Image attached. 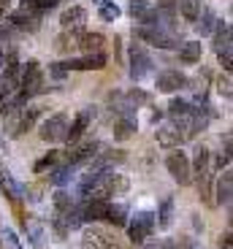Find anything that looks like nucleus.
Returning <instances> with one entry per match:
<instances>
[{
  "mask_svg": "<svg viewBox=\"0 0 233 249\" xmlns=\"http://www.w3.org/2000/svg\"><path fill=\"white\" fill-rule=\"evenodd\" d=\"M0 187H3V193H6L11 200H19V198H22V187L14 181L11 171H8L3 162H0Z\"/></svg>",
  "mask_w": 233,
  "mask_h": 249,
  "instance_id": "obj_21",
  "label": "nucleus"
},
{
  "mask_svg": "<svg viewBox=\"0 0 233 249\" xmlns=\"http://www.w3.org/2000/svg\"><path fill=\"white\" fill-rule=\"evenodd\" d=\"M84 22H87V8H82V6H71L68 11L60 14L63 30H82Z\"/></svg>",
  "mask_w": 233,
  "mask_h": 249,
  "instance_id": "obj_14",
  "label": "nucleus"
},
{
  "mask_svg": "<svg viewBox=\"0 0 233 249\" xmlns=\"http://www.w3.org/2000/svg\"><path fill=\"white\" fill-rule=\"evenodd\" d=\"M22 68V73H19V95L22 98H33V95H41L44 92V68L38 65L36 60H27L19 65Z\"/></svg>",
  "mask_w": 233,
  "mask_h": 249,
  "instance_id": "obj_1",
  "label": "nucleus"
},
{
  "mask_svg": "<svg viewBox=\"0 0 233 249\" xmlns=\"http://www.w3.org/2000/svg\"><path fill=\"white\" fill-rule=\"evenodd\" d=\"M92 119H95V108H82L79 117L68 124V136H65V141H68V143H79V141H82V136L87 133V127H90Z\"/></svg>",
  "mask_w": 233,
  "mask_h": 249,
  "instance_id": "obj_13",
  "label": "nucleus"
},
{
  "mask_svg": "<svg viewBox=\"0 0 233 249\" xmlns=\"http://www.w3.org/2000/svg\"><path fill=\"white\" fill-rule=\"evenodd\" d=\"M3 236H6V241H8V247H11V249H22V244H19L17 233H14L11 228H6V231H3Z\"/></svg>",
  "mask_w": 233,
  "mask_h": 249,
  "instance_id": "obj_39",
  "label": "nucleus"
},
{
  "mask_svg": "<svg viewBox=\"0 0 233 249\" xmlns=\"http://www.w3.org/2000/svg\"><path fill=\"white\" fill-rule=\"evenodd\" d=\"M95 3H106V0H95Z\"/></svg>",
  "mask_w": 233,
  "mask_h": 249,
  "instance_id": "obj_43",
  "label": "nucleus"
},
{
  "mask_svg": "<svg viewBox=\"0 0 233 249\" xmlns=\"http://www.w3.org/2000/svg\"><path fill=\"white\" fill-rule=\"evenodd\" d=\"M220 249H231V231H228L225 236L220 238Z\"/></svg>",
  "mask_w": 233,
  "mask_h": 249,
  "instance_id": "obj_40",
  "label": "nucleus"
},
{
  "mask_svg": "<svg viewBox=\"0 0 233 249\" xmlns=\"http://www.w3.org/2000/svg\"><path fill=\"white\" fill-rule=\"evenodd\" d=\"M155 138H158V143H160V146H165V149H177V146H182V143H184L182 124H179L177 119L158 124V133H155Z\"/></svg>",
  "mask_w": 233,
  "mask_h": 249,
  "instance_id": "obj_9",
  "label": "nucleus"
},
{
  "mask_svg": "<svg viewBox=\"0 0 233 249\" xmlns=\"http://www.w3.org/2000/svg\"><path fill=\"white\" fill-rule=\"evenodd\" d=\"M65 71H103L106 68V54H82V57H68L63 62Z\"/></svg>",
  "mask_w": 233,
  "mask_h": 249,
  "instance_id": "obj_12",
  "label": "nucleus"
},
{
  "mask_svg": "<svg viewBox=\"0 0 233 249\" xmlns=\"http://www.w3.org/2000/svg\"><path fill=\"white\" fill-rule=\"evenodd\" d=\"M209 157H212L209 146H206V143H198L196 152H193V160H190V171L198 174V176L206 174V171H209Z\"/></svg>",
  "mask_w": 233,
  "mask_h": 249,
  "instance_id": "obj_19",
  "label": "nucleus"
},
{
  "mask_svg": "<svg viewBox=\"0 0 233 249\" xmlns=\"http://www.w3.org/2000/svg\"><path fill=\"white\" fill-rule=\"evenodd\" d=\"M8 25H11L14 30H19V33H36L38 27H41V14L33 11V8L25 3L22 8H17V11L8 17Z\"/></svg>",
  "mask_w": 233,
  "mask_h": 249,
  "instance_id": "obj_8",
  "label": "nucleus"
},
{
  "mask_svg": "<svg viewBox=\"0 0 233 249\" xmlns=\"http://www.w3.org/2000/svg\"><path fill=\"white\" fill-rule=\"evenodd\" d=\"M179 11H182V17L187 19V22L196 25L201 11H203V6H201V0H182V3H179Z\"/></svg>",
  "mask_w": 233,
  "mask_h": 249,
  "instance_id": "obj_29",
  "label": "nucleus"
},
{
  "mask_svg": "<svg viewBox=\"0 0 233 249\" xmlns=\"http://www.w3.org/2000/svg\"><path fill=\"white\" fill-rule=\"evenodd\" d=\"M68 136V114H54L41 124V138L46 143H63Z\"/></svg>",
  "mask_w": 233,
  "mask_h": 249,
  "instance_id": "obj_7",
  "label": "nucleus"
},
{
  "mask_svg": "<svg viewBox=\"0 0 233 249\" xmlns=\"http://www.w3.org/2000/svg\"><path fill=\"white\" fill-rule=\"evenodd\" d=\"M217 92L222 95V98H231V73H222L220 79H217Z\"/></svg>",
  "mask_w": 233,
  "mask_h": 249,
  "instance_id": "obj_36",
  "label": "nucleus"
},
{
  "mask_svg": "<svg viewBox=\"0 0 233 249\" xmlns=\"http://www.w3.org/2000/svg\"><path fill=\"white\" fill-rule=\"evenodd\" d=\"M201 54H203L201 41H184V44L179 46V60H182L184 65H196V62H201Z\"/></svg>",
  "mask_w": 233,
  "mask_h": 249,
  "instance_id": "obj_20",
  "label": "nucleus"
},
{
  "mask_svg": "<svg viewBox=\"0 0 233 249\" xmlns=\"http://www.w3.org/2000/svg\"><path fill=\"white\" fill-rule=\"evenodd\" d=\"M139 249H177V241H174V238H160V241H146V244H141Z\"/></svg>",
  "mask_w": 233,
  "mask_h": 249,
  "instance_id": "obj_35",
  "label": "nucleus"
},
{
  "mask_svg": "<svg viewBox=\"0 0 233 249\" xmlns=\"http://www.w3.org/2000/svg\"><path fill=\"white\" fill-rule=\"evenodd\" d=\"M231 195H233V174L231 171H222V176L217 179V187H215V198L220 206H228L231 203Z\"/></svg>",
  "mask_w": 233,
  "mask_h": 249,
  "instance_id": "obj_16",
  "label": "nucleus"
},
{
  "mask_svg": "<svg viewBox=\"0 0 233 249\" xmlns=\"http://www.w3.org/2000/svg\"><path fill=\"white\" fill-rule=\"evenodd\" d=\"M177 249H198V247L193 241H187V238H184V244H177Z\"/></svg>",
  "mask_w": 233,
  "mask_h": 249,
  "instance_id": "obj_41",
  "label": "nucleus"
},
{
  "mask_svg": "<svg viewBox=\"0 0 233 249\" xmlns=\"http://www.w3.org/2000/svg\"><path fill=\"white\" fill-rule=\"evenodd\" d=\"M215 52L222 54V52H233V41H231V25L228 22H220L215 30Z\"/></svg>",
  "mask_w": 233,
  "mask_h": 249,
  "instance_id": "obj_22",
  "label": "nucleus"
},
{
  "mask_svg": "<svg viewBox=\"0 0 233 249\" xmlns=\"http://www.w3.org/2000/svg\"><path fill=\"white\" fill-rule=\"evenodd\" d=\"M98 152H101V143L98 141H79V143H73V149L68 152V165H76V168L90 165V162L98 157Z\"/></svg>",
  "mask_w": 233,
  "mask_h": 249,
  "instance_id": "obj_10",
  "label": "nucleus"
},
{
  "mask_svg": "<svg viewBox=\"0 0 233 249\" xmlns=\"http://www.w3.org/2000/svg\"><path fill=\"white\" fill-rule=\"evenodd\" d=\"M190 84V79L182 73V71H163V73H158V79H155V87H158V92H165V95H174L179 92V89H184Z\"/></svg>",
  "mask_w": 233,
  "mask_h": 249,
  "instance_id": "obj_11",
  "label": "nucleus"
},
{
  "mask_svg": "<svg viewBox=\"0 0 233 249\" xmlns=\"http://www.w3.org/2000/svg\"><path fill=\"white\" fill-rule=\"evenodd\" d=\"M76 179V165H60V168H52V176H49V181L54 187H65L68 181H73Z\"/></svg>",
  "mask_w": 233,
  "mask_h": 249,
  "instance_id": "obj_26",
  "label": "nucleus"
},
{
  "mask_svg": "<svg viewBox=\"0 0 233 249\" xmlns=\"http://www.w3.org/2000/svg\"><path fill=\"white\" fill-rule=\"evenodd\" d=\"M82 249H127L125 241L103 231V228H84L82 233Z\"/></svg>",
  "mask_w": 233,
  "mask_h": 249,
  "instance_id": "obj_3",
  "label": "nucleus"
},
{
  "mask_svg": "<svg viewBox=\"0 0 233 249\" xmlns=\"http://www.w3.org/2000/svg\"><path fill=\"white\" fill-rule=\"evenodd\" d=\"M60 155H63V152H49V155H44L36 165H33V171H36V174H44L46 168H54L57 162H60Z\"/></svg>",
  "mask_w": 233,
  "mask_h": 249,
  "instance_id": "obj_32",
  "label": "nucleus"
},
{
  "mask_svg": "<svg viewBox=\"0 0 233 249\" xmlns=\"http://www.w3.org/2000/svg\"><path fill=\"white\" fill-rule=\"evenodd\" d=\"M73 203H76V200L71 198L65 190H57V193H54V214H65Z\"/></svg>",
  "mask_w": 233,
  "mask_h": 249,
  "instance_id": "obj_31",
  "label": "nucleus"
},
{
  "mask_svg": "<svg viewBox=\"0 0 233 249\" xmlns=\"http://www.w3.org/2000/svg\"><path fill=\"white\" fill-rule=\"evenodd\" d=\"M136 130H139L136 117H122V119H117V122H114V138H117V141H127V138H130Z\"/></svg>",
  "mask_w": 233,
  "mask_h": 249,
  "instance_id": "obj_23",
  "label": "nucleus"
},
{
  "mask_svg": "<svg viewBox=\"0 0 233 249\" xmlns=\"http://www.w3.org/2000/svg\"><path fill=\"white\" fill-rule=\"evenodd\" d=\"M0 68H3V49H0Z\"/></svg>",
  "mask_w": 233,
  "mask_h": 249,
  "instance_id": "obj_42",
  "label": "nucleus"
},
{
  "mask_svg": "<svg viewBox=\"0 0 233 249\" xmlns=\"http://www.w3.org/2000/svg\"><path fill=\"white\" fill-rule=\"evenodd\" d=\"M190 111H193V103H190V100H184V98H171V103H168L171 119H184V117H190Z\"/></svg>",
  "mask_w": 233,
  "mask_h": 249,
  "instance_id": "obj_28",
  "label": "nucleus"
},
{
  "mask_svg": "<svg viewBox=\"0 0 233 249\" xmlns=\"http://www.w3.org/2000/svg\"><path fill=\"white\" fill-rule=\"evenodd\" d=\"M152 71H155V62H152L149 52L141 44H133L130 46V79L144 81L146 76H152Z\"/></svg>",
  "mask_w": 233,
  "mask_h": 249,
  "instance_id": "obj_5",
  "label": "nucleus"
},
{
  "mask_svg": "<svg viewBox=\"0 0 233 249\" xmlns=\"http://www.w3.org/2000/svg\"><path fill=\"white\" fill-rule=\"evenodd\" d=\"M155 225H160L163 231H168L171 225H174V198H163V203H160L158 214H155Z\"/></svg>",
  "mask_w": 233,
  "mask_h": 249,
  "instance_id": "obj_24",
  "label": "nucleus"
},
{
  "mask_svg": "<svg viewBox=\"0 0 233 249\" xmlns=\"http://www.w3.org/2000/svg\"><path fill=\"white\" fill-rule=\"evenodd\" d=\"M152 231H155V212H136L130 217V225H127V236H130V241L144 244L146 238L152 236Z\"/></svg>",
  "mask_w": 233,
  "mask_h": 249,
  "instance_id": "obj_6",
  "label": "nucleus"
},
{
  "mask_svg": "<svg viewBox=\"0 0 233 249\" xmlns=\"http://www.w3.org/2000/svg\"><path fill=\"white\" fill-rule=\"evenodd\" d=\"M106 222L114 225V228H122V225H127V206H122V203H108Z\"/></svg>",
  "mask_w": 233,
  "mask_h": 249,
  "instance_id": "obj_27",
  "label": "nucleus"
},
{
  "mask_svg": "<svg viewBox=\"0 0 233 249\" xmlns=\"http://www.w3.org/2000/svg\"><path fill=\"white\" fill-rule=\"evenodd\" d=\"M49 76H54L57 81H63L68 76V71L63 68V62H54V65H49Z\"/></svg>",
  "mask_w": 233,
  "mask_h": 249,
  "instance_id": "obj_37",
  "label": "nucleus"
},
{
  "mask_svg": "<svg viewBox=\"0 0 233 249\" xmlns=\"http://www.w3.org/2000/svg\"><path fill=\"white\" fill-rule=\"evenodd\" d=\"M217 25H220L217 14L212 11V8H203L201 17H198V22H196V30H198V36H201V38H203V36H215Z\"/></svg>",
  "mask_w": 233,
  "mask_h": 249,
  "instance_id": "obj_18",
  "label": "nucleus"
},
{
  "mask_svg": "<svg viewBox=\"0 0 233 249\" xmlns=\"http://www.w3.org/2000/svg\"><path fill=\"white\" fill-rule=\"evenodd\" d=\"M165 171L174 176V181H179L182 187H187L193 181V171H190V157L182 149H174L165 157Z\"/></svg>",
  "mask_w": 233,
  "mask_h": 249,
  "instance_id": "obj_4",
  "label": "nucleus"
},
{
  "mask_svg": "<svg viewBox=\"0 0 233 249\" xmlns=\"http://www.w3.org/2000/svg\"><path fill=\"white\" fill-rule=\"evenodd\" d=\"M98 14H101V19H103V22H114V19H117V17H120V6H117V3H108V0H106V3H101V11H98Z\"/></svg>",
  "mask_w": 233,
  "mask_h": 249,
  "instance_id": "obj_33",
  "label": "nucleus"
},
{
  "mask_svg": "<svg viewBox=\"0 0 233 249\" xmlns=\"http://www.w3.org/2000/svg\"><path fill=\"white\" fill-rule=\"evenodd\" d=\"M57 3H60V0H27V6H30L33 11H38L41 17H44L46 11H52V8H57Z\"/></svg>",
  "mask_w": 233,
  "mask_h": 249,
  "instance_id": "obj_34",
  "label": "nucleus"
},
{
  "mask_svg": "<svg viewBox=\"0 0 233 249\" xmlns=\"http://www.w3.org/2000/svg\"><path fill=\"white\" fill-rule=\"evenodd\" d=\"M38 117H41V108H36V106H22L19 108V119H17V133L19 136H25L33 124L38 122Z\"/></svg>",
  "mask_w": 233,
  "mask_h": 249,
  "instance_id": "obj_17",
  "label": "nucleus"
},
{
  "mask_svg": "<svg viewBox=\"0 0 233 249\" xmlns=\"http://www.w3.org/2000/svg\"><path fill=\"white\" fill-rule=\"evenodd\" d=\"M133 36H139L141 41H146L149 46H158V49H179V46H182V36L168 33V30H163V27L136 25L133 27Z\"/></svg>",
  "mask_w": 233,
  "mask_h": 249,
  "instance_id": "obj_2",
  "label": "nucleus"
},
{
  "mask_svg": "<svg viewBox=\"0 0 233 249\" xmlns=\"http://www.w3.org/2000/svg\"><path fill=\"white\" fill-rule=\"evenodd\" d=\"M127 14H130L133 19H139V25H144L146 19H149V14H152V6L146 3V0H133L130 6H127Z\"/></svg>",
  "mask_w": 233,
  "mask_h": 249,
  "instance_id": "obj_30",
  "label": "nucleus"
},
{
  "mask_svg": "<svg viewBox=\"0 0 233 249\" xmlns=\"http://www.w3.org/2000/svg\"><path fill=\"white\" fill-rule=\"evenodd\" d=\"M79 36H82V30H63V36H57V41H54V46L60 52H76L79 49Z\"/></svg>",
  "mask_w": 233,
  "mask_h": 249,
  "instance_id": "obj_25",
  "label": "nucleus"
},
{
  "mask_svg": "<svg viewBox=\"0 0 233 249\" xmlns=\"http://www.w3.org/2000/svg\"><path fill=\"white\" fill-rule=\"evenodd\" d=\"M103 46H106V38H103L101 33H82V36H79V49H82L84 54H101Z\"/></svg>",
  "mask_w": 233,
  "mask_h": 249,
  "instance_id": "obj_15",
  "label": "nucleus"
},
{
  "mask_svg": "<svg viewBox=\"0 0 233 249\" xmlns=\"http://www.w3.org/2000/svg\"><path fill=\"white\" fill-rule=\"evenodd\" d=\"M217 57H220L222 71H225V73H231V68H233V52H222V54H217Z\"/></svg>",
  "mask_w": 233,
  "mask_h": 249,
  "instance_id": "obj_38",
  "label": "nucleus"
}]
</instances>
